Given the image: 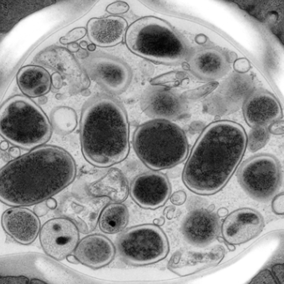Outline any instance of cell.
<instances>
[{"mask_svg": "<svg viewBox=\"0 0 284 284\" xmlns=\"http://www.w3.org/2000/svg\"><path fill=\"white\" fill-rule=\"evenodd\" d=\"M76 175V162L69 153L41 146L0 170V200L14 207L39 204L71 185Z\"/></svg>", "mask_w": 284, "mask_h": 284, "instance_id": "6da1fadb", "label": "cell"}, {"mask_svg": "<svg viewBox=\"0 0 284 284\" xmlns=\"http://www.w3.org/2000/svg\"><path fill=\"white\" fill-rule=\"evenodd\" d=\"M246 147L241 125L228 121L210 124L190 151L182 174L184 184L197 195L216 194L230 179Z\"/></svg>", "mask_w": 284, "mask_h": 284, "instance_id": "7a4b0ae2", "label": "cell"}, {"mask_svg": "<svg viewBox=\"0 0 284 284\" xmlns=\"http://www.w3.org/2000/svg\"><path fill=\"white\" fill-rule=\"evenodd\" d=\"M127 113L118 100L108 96H92L82 108L80 141L86 161L108 168L125 161L130 152Z\"/></svg>", "mask_w": 284, "mask_h": 284, "instance_id": "3957f363", "label": "cell"}, {"mask_svg": "<svg viewBox=\"0 0 284 284\" xmlns=\"http://www.w3.org/2000/svg\"><path fill=\"white\" fill-rule=\"evenodd\" d=\"M139 159L154 171L178 166L188 157L189 143L179 125L156 119L139 125L132 137Z\"/></svg>", "mask_w": 284, "mask_h": 284, "instance_id": "277c9868", "label": "cell"}, {"mask_svg": "<svg viewBox=\"0 0 284 284\" xmlns=\"http://www.w3.org/2000/svg\"><path fill=\"white\" fill-rule=\"evenodd\" d=\"M129 49L154 63L175 65L186 57V47L180 37L167 22L146 17L133 22L125 35Z\"/></svg>", "mask_w": 284, "mask_h": 284, "instance_id": "5b68a950", "label": "cell"}, {"mask_svg": "<svg viewBox=\"0 0 284 284\" xmlns=\"http://www.w3.org/2000/svg\"><path fill=\"white\" fill-rule=\"evenodd\" d=\"M0 135L16 146L30 150L49 141L51 125L34 101L16 96L0 108Z\"/></svg>", "mask_w": 284, "mask_h": 284, "instance_id": "8992f818", "label": "cell"}, {"mask_svg": "<svg viewBox=\"0 0 284 284\" xmlns=\"http://www.w3.org/2000/svg\"><path fill=\"white\" fill-rule=\"evenodd\" d=\"M121 257L128 264L147 265L159 262L169 252V243L163 231L156 224L129 228L117 241Z\"/></svg>", "mask_w": 284, "mask_h": 284, "instance_id": "52a82bcc", "label": "cell"}, {"mask_svg": "<svg viewBox=\"0 0 284 284\" xmlns=\"http://www.w3.org/2000/svg\"><path fill=\"white\" fill-rule=\"evenodd\" d=\"M238 182L248 196L260 202L269 201L282 184L278 161L270 156H259L240 166Z\"/></svg>", "mask_w": 284, "mask_h": 284, "instance_id": "ba28073f", "label": "cell"}, {"mask_svg": "<svg viewBox=\"0 0 284 284\" xmlns=\"http://www.w3.org/2000/svg\"><path fill=\"white\" fill-rule=\"evenodd\" d=\"M88 76L106 92L120 95L130 87L132 72L130 67L120 59L108 55H97L86 61Z\"/></svg>", "mask_w": 284, "mask_h": 284, "instance_id": "9c48e42d", "label": "cell"}, {"mask_svg": "<svg viewBox=\"0 0 284 284\" xmlns=\"http://www.w3.org/2000/svg\"><path fill=\"white\" fill-rule=\"evenodd\" d=\"M79 240L76 226L65 218L50 219L41 229L40 241L43 250L57 260H64L72 253Z\"/></svg>", "mask_w": 284, "mask_h": 284, "instance_id": "30bf717a", "label": "cell"}, {"mask_svg": "<svg viewBox=\"0 0 284 284\" xmlns=\"http://www.w3.org/2000/svg\"><path fill=\"white\" fill-rule=\"evenodd\" d=\"M130 195L141 208L156 210L166 204L171 195L168 177L159 171H148L135 177L130 186Z\"/></svg>", "mask_w": 284, "mask_h": 284, "instance_id": "8fae6325", "label": "cell"}, {"mask_svg": "<svg viewBox=\"0 0 284 284\" xmlns=\"http://www.w3.org/2000/svg\"><path fill=\"white\" fill-rule=\"evenodd\" d=\"M141 107L150 118L167 121L182 118L187 109L182 96L163 87L147 88L141 95Z\"/></svg>", "mask_w": 284, "mask_h": 284, "instance_id": "7c38bea8", "label": "cell"}, {"mask_svg": "<svg viewBox=\"0 0 284 284\" xmlns=\"http://www.w3.org/2000/svg\"><path fill=\"white\" fill-rule=\"evenodd\" d=\"M264 219L251 209H240L228 215L222 224V234L228 244L237 245L249 241L261 233Z\"/></svg>", "mask_w": 284, "mask_h": 284, "instance_id": "4fadbf2b", "label": "cell"}, {"mask_svg": "<svg viewBox=\"0 0 284 284\" xmlns=\"http://www.w3.org/2000/svg\"><path fill=\"white\" fill-rule=\"evenodd\" d=\"M217 216L204 209L189 213L182 224L184 237L195 246H205L215 240L219 233Z\"/></svg>", "mask_w": 284, "mask_h": 284, "instance_id": "5bb4252c", "label": "cell"}, {"mask_svg": "<svg viewBox=\"0 0 284 284\" xmlns=\"http://www.w3.org/2000/svg\"><path fill=\"white\" fill-rule=\"evenodd\" d=\"M2 225L16 241L22 244H30L36 240L40 222L37 215L30 210L15 207L4 213Z\"/></svg>", "mask_w": 284, "mask_h": 284, "instance_id": "9a60e30c", "label": "cell"}, {"mask_svg": "<svg viewBox=\"0 0 284 284\" xmlns=\"http://www.w3.org/2000/svg\"><path fill=\"white\" fill-rule=\"evenodd\" d=\"M244 116L250 127H266L281 118L282 109L273 95L257 92L249 96L244 103Z\"/></svg>", "mask_w": 284, "mask_h": 284, "instance_id": "2e32d148", "label": "cell"}, {"mask_svg": "<svg viewBox=\"0 0 284 284\" xmlns=\"http://www.w3.org/2000/svg\"><path fill=\"white\" fill-rule=\"evenodd\" d=\"M115 255L114 245L102 235L84 238L76 246L75 257L79 263L92 269H100L112 262Z\"/></svg>", "mask_w": 284, "mask_h": 284, "instance_id": "e0dca14e", "label": "cell"}, {"mask_svg": "<svg viewBox=\"0 0 284 284\" xmlns=\"http://www.w3.org/2000/svg\"><path fill=\"white\" fill-rule=\"evenodd\" d=\"M190 70L197 79L207 82L218 80L225 76L229 69L224 55L214 49L197 51L188 61Z\"/></svg>", "mask_w": 284, "mask_h": 284, "instance_id": "ac0fdd59", "label": "cell"}, {"mask_svg": "<svg viewBox=\"0 0 284 284\" xmlns=\"http://www.w3.org/2000/svg\"><path fill=\"white\" fill-rule=\"evenodd\" d=\"M126 28V21L115 16L92 18L88 24V34L93 44L104 47H112L121 43Z\"/></svg>", "mask_w": 284, "mask_h": 284, "instance_id": "d6986e66", "label": "cell"}, {"mask_svg": "<svg viewBox=\"0 0 284 284\" xmlns=\"http://www.w3.org/2000/svg\"><path fill=\"white\" fill-rule=\"evenodd\" d=\"M88 190L92 196L107 197L115 203H121L127 199L129 185L121 170L112 168L101 179L91 184Z\"/></svg>", "mask_w": 284, "mask_h": 284, "instance_id": "ffe728a7", "label": "cell"}, {"mask_svg": "<svg viewBox=\"0 0 284 284\" xmlns=\"http://www.w3.org/2000/svg\"><path fill=\"white\" fill-rule=\"evenodd\" d=\"M18 85L23 94L30 97H40L49 92L51 78L47 70L39 66H26L17 76Z\"/></svg>", "mask_w": 284, "mask_h": 284, "instance_id": "44dd1931", "label": "cell"}, {"mask_svg": "<svg viewBox=\"0 0 284 284\" xmlns=\"http://www.w3.org/2000/svg\"><path fill=\"white\" fill-rule=\"evenodd\" d=\"M129 211L122 203H112L103 209L99 217V228L103 233L114 235L123 230L129 223Z\"/></svg>", "mask_w": 284, "mask_h": 284, "instance_id": "7402d4cb", "label": "cell"}, {"mask_svg": "<svg viewBox=\"0 0 284 284\" xmlns=\"http://www.w3.org/2000/svg\"><path fill=\"white\" fill-rule=\"evenodd\" d=\"M51 121L54 130L62 135L69 134L78 125L76 112L67 107L55 108L51 113Z\"/></svg>", "mask_w": 284, "mask_h": 284, "instance_id": "603a6c76", "label": "cell"}, {"mask_svg": "<svg viewBox=\"0 0 284 284\" xmlns=\"http://www.w3.org/2000/svg\"><path fill=\"white\" fill-rule=\"evenodd\" d=\"M269 140V132L266 127H253L247 137V147L251 152H257L266 146Z\"/></svg>", "mask_w": 284, "mask_h": 284, "instance_id": "cb8c5ba5", "label": "cell"}, {"mask_svg": "<svg viewBox=\"0 0 284 284\" xmlns=\"http://www.w3.org/2000/svg\"><path fill=\"white\" fill-rule=\"evenodd\" d=\"M218 86H219L218 83H208V84L199 87L196 89L187 91L184 93V96H186V98L192 99V100L201 98V97H204L211 93L213 91H215L218 88Z\"/></svg>", "mask_w": 284, "mask_h": 284, "instance_id": "d4e9b609", "label": "cell"}, {"mask_svg": "<svg viewBox=\"0 0 284 284\" xmlns=\"http://www.w3.org/2000/svg\"><path fill=\"white\" fill-rule=\"evenodd\" d=\"M180 74L177 72H170V73L164 74L158 76L157 79L151 81L152 85H166V84H172V85H178L180 80Z\"/></svg>", "mask_w": 284, "mask_h": 284, "instance_id": "484cf974", "label": "cell"}, {"mask_svg": "<svg viewBox=\"0 0 284 284\" xmlns=\"http://www.w3.org/2000/svg\"><path fill=\"white\" fill-rule=\"evenodd\" d=\"M87 34V30L84 28H76L70 31L65 36L61 38L60 43L63 44H70L75 43L76 41L83 38Z\"/></svg>", "mask_w": 284, "mask_h": 284, "instance_id": "4316f807", "label": "cell"}, {"mask_svg": "<svg viewBox=\"0 0 284 284\" xmlns=\"http://www.w3.org/2000/svg\"><path fill=\"white\" fill-rule=\"evenodd\" d=\"M130 7L126 3L122 1H117L113 3L112 5H108L107 8V12L112 14H125L129 10Z\"/></svg>", "mask_w": 284, "mask_h": 284, "instance_id": "83f0119b", "label": "cell"}, {"mask_svg": "<svg viewBox=\"0 0 284 284\" xmlns=\"http://www.w3.org/2000/svg\"><path fill=\"white\" fill-rule=\"evenodd\" d=\"M272 210L276 215H284V192L277 194L273 197Z\"/></svg>", "mask_w": 284, "mask_h": 284, "instance_id": "f1b7e54d", "label": "cell"}, {"mask_svg": "<svg viewBox=\"0 0 284 284\" xmlns=\"http://www.w3.org/2000/svg\"><path fill=\"white\" fill-rule=\"evenodd\" d=\"M269 133L274 136H281L284 135V121L277 120L273 123L269 125Z\"/></svg>", "mask_w": 284, "mask_h": 284, "instance_id": "f546056e", "label": "cell"}, {"mask_svg": "<svg viewBox=\"0 0 284 284\" xmlns=\"http://www.w3.org/2000/svg\"><path fill=\"white\" fill-rule=\"evenodd\" d=\"M250 67V63L245 59H239L234 64V68L235 71L240 73H245V72H248Z\"/></svg>", "mask_w": 284, "mask_h": 284, "instance_id": "4dcf8cb0", "label": "cell"}, {"mask_svg": "<svg viewBox=\"0 0 284 284\" xmlns=\"http://www.w3.org/2000/svg\"><path fill=\"white\" fill-rule=\"evenodd\" d=\"M186 194L183 190H178L170 195V202L175 205H182L186 201Z\"/></svg>", "mask_w": 284, "mask_h": 284, "instance_id": "1f68e13d", "label": "cell"}, {"mask_svg": "<svg viewBox=\"0 0 284 284\" xmlns=\"http://www.w3.org/2000/svg\"><path fill=\"white\" fill-rule=\"evenodd\" d=\"M48 211V208L47 206L46 205V203L45 202H42V203H39V204H37L34 208V213L35 215H38V216H43V215H46Z\"/></svg>", "mask_w": 284, "mask_h": 284, "instance_id": "d6a6232c", "label": "cell"}, {"mask_svg": "<svg viewBox=\"0 0 284 284\" xmlns=\"http://www.w3.org/2000/svg\"><path fill=\"white\" fill-rule=\"evenodd\" d=\"M45 203H46V205L47 206V208L50 209V210L56 209L57 205H58L56 199H54L53 197L49 198V199H47V200L45 201Z\"/></svg>", "mask_w": 284, "mask_h": 284, "instance_id": "836d02e7", "label": "cell"}, {"mask_svg": "<svg viewBox=\"0 0 284 284\" xmlns=\"http://www.w3.org/2000/svg\"><path fill=\"white\" fill-rule=\"evenodd\" d=\"M9 156L17 159L20 156V150L18 147H12L11 149H9Z\"/></svg>", "mask_w": 284, "mask_h": 284, "instance_id": "e575fe53", "label": "cell"}, {"mask_svg": "<svg viewBox=\"0 0 284 284\" xmlns=\"http://www.w3.org/2000/svg\"><path fill=\"white\" fill-rule=\"evenodd\" d=\"M67 48L71 53H76L79 50V45L76 44V43H70V44H68Z\"/></svg>", "mask_w": 284, "mask_h": 284, "instance_id": "d590c367", "label": "cell"}, {"mask_svg": "<svg viewBox=\"0 0 284 284\" xmlns=\"http://www.w3.org/2000/svg\"><path fill=\"white\" fill-rule=\"evenodd\" d=\"M228 211L225 208H221L218 211L217 215L219 217H224L226 215H228Z\"/></svg>", "mask_w": 284, "mask_h": 284, "instance_id": "8d00e7d4", "label": "cell"}, {"mask_svg": "<svg viewBox=\"0 0 284 284\" xmlns=\"http://www.w3.org/2000/svg\"><path fill=\"white\" fill-rule=\"evenodd\" d=\"M67 261L70 263H72V264H79V261L78 260L76 257H74L72 255H68L67 257Z\"/></svg>", "mask_w": 284, "mask_h": 284, "instance_id": "74e56055", "label": "cell"}, {"mask_svg": "<svg viewBox=\"0 0 284 284\" xmlns=\"http://www.w3.org/2000/svg\"><path fill=\"white\" fill-rule=\"evenodd\" d=\"M8 148H9V143H8L7 141H2L1 143H0V149L2 150H7Z\"/></svg>", "mask_w": 284, "mask_h": 284, "instance_id": "f35d334b", "label": "cell"}, {"mask_svg": "<svg viewBox=\"0 0 284 284\" xmlns=\"http://www.w3.org/2000/svg\"><path fill=\"white\" fill-rule=\"evenodd\" d=\"M164 222H165L164 219H156V220H154V223L156 225H162V224H164Z\"/></svg>", "mask_w": 284, "mask_h": 284, "instance_id": "ab89813d", "label": "cell"}, {"mask_svg": "<svg viewBox=\"0 0 284 284\" xmlns=\"http://www.w3.org/2000/svg\"><path fill=\"white\" fill-rule=\"evenodd\" d=\"M88 49L91 50V51H93V50L95 49V47H96V46H95V44H92V45H88Z\"/></svg>", "mask_w": 284, "mask_h": 284, "instance_id": "60d3db41", "label": "cell"}, {"mask_svg": "<svg viewBox=\"0 0 284 284\" xmlns=\"http://www.w3.org/2000/svg\"><path fill=\"white\" fill-rule=\"evenodd\" d=\"M81 45H82V47H83V48H86V47L88 46V43H86V42H83V43H81Z\"/></svg>", "mask_w": 284, "mask_h": 284, "instance_id": "b9f144b4", "label": "cell"}]
</instances>
